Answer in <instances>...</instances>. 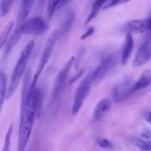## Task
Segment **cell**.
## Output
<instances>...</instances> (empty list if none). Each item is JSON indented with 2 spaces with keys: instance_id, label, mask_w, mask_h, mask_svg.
I'll list each match as a JSON object with an SVG mask.
<instances>
[{
  "instance_id": "6da1fadb",
  "label": "cell",
  "mask_w": 151,
  "mask_h": 151,
  "mask_svg": "<svg viewBox=\"0 0 151 151\" xmlns=\"http://www.w3.org/2000/svg\"><path fill=\"white\" fill-rule=\"evenodd\" d=\"M37 84L30 82V72L28 71L23 83L21 95L20 121L19 128V151H24L28 144L35 116L36 115V95Z\"/></svg>"
},
{
  "instance_id": "7a4b0ae2",
  "label": "cell",
  "mask_w": 151,
  "mask_h": 151,
  "mask_svg": "<svg viewBox=\"0 0 151 151\" xmlns=\"http://www.w3.org/2000/svg\"><path fill=\"white\" fill-rule=\"evenodd\" d=\"M34 47H35V42H34L33 40H31L26 44V46L22 50L19 60L17 61V63H16L13 74H12L10 85H9L8 89H7L6 99H9L11 96H13L15 91L17 89L18 86L19 85V82L22 79V75L26 71L28 61H29L31 54L33 51Z\"/></svg>"
},
{
  "instance_id": "3957f363",
  "label": "cell",
  "mask_w": 151,
  "mask_h": 151,
  "mask_svg": "<svg viewBox=\"0 0 151 151\" xmlns=\"http://www.w3.org/2000/svg\"><path fill=\"white\" fill-rule=\"evenodd\" d=\"M60 29H55L54 31L51 32L50 36L47 39L44 50H43L42 55H41V58H40L38 67H37L36 72H35V75H34L33 78L32 80V83L37 84V81H38L40 75H41L43 70L45 68V66L47 64L50 57H51V55L52 53V51L54 50V47L55 46V44L57 42V40L58 38L59 35H60Z\"/></svg>"
},
{
  "instance_id": "277c9868",
  "label": "cell",
  "mask_w": 151,
  "mask_h": 151,
  "mask_svg": "<svg viewBox=\"0 0 151 151\" xmlns=\"http://www.w3.org/2000/svg\"><path fill=\"white\" fill-rule=\"evenodd\" d=\"M94 80L92 77V72L88 74L81 81L78 86L76 91H75V97H74L73 104L72 108V114L73 116L76 115L82 108L83 102L86 98L87 95L91 90V86L94 83Z\"/></svg>"
},
{
  "instance_id": "5b68a950",
  "label": "cell",
  "mask_w": 151,
  "mask_h": 151,
  "mask_svg": "<svg viewBox=\"0 0 151 151\" xmlns=\"http://www.w3.org/2000/svg\"><path fill=\"white\" fill-rule=\"evenodd\" d=\"M23 34L38 35L44 33L48 29L47 22L40 16L32 17L20 24Z\"/></svg>"
},
{
  "instance_id": "8992f818",
  "label": "cell",
  "mask_w": 151,
  "mask_h": 151,
  "mask_svg": "<svg viewBox=\"0 0 151 151\" xmlns=\"http://www.w3.org/2000/svg\"><path fill=\"white\" fill-rule=\"evenodd\" d=\"M75 60V58L74 56L71 57L69 59V60L66 62V64L63 66V67L60 69L58 74L57 78H56L55 80V83L54 89H53L52 92L53 99H55L58 97L59 93L64 88L65 84L67 82L68 77H69L71 69H72V66H73Z\"/></svg>"
},
{
  "instance_id": "52a82bcc",
  "label": "cell",
  "mask_w": 151,
  "mask_h": 151,
  "mask_svg": "<svg viewBox=\"0 0 151 151\" xmlns=\"http://www.w3.org/2000/svg\"><path fill=\"white\" fill-rule=\"evenodd\" d=\"M117 58V56L115 54L110 55L105 58L97 66V67L92 72L94 82H100V81H102L107 72L116 65Z\"/></svg>"
},
{
  "instance_id": "ba28073f",
  "label": "cell",
  "mask_w": 151,
  "mask_h": 151,
  "mask_svg": "<svg viewBox=\"0 0 151 151\" xmlns=\"http://www.w3.org/2000/svg\"><path fill=\"white\" fill-rule=\"evenodd\" d=\"M151 58V41H145L142 45L139 48L135 58L132 62L134 68H139L144 66Z\"/></svg>"
},
{
  "instance_id": "9c48e42d",
  "label": "cell",
  "mask_w": 151,
  "mask_h": 151,
  "mask_svg": "<svg viewBox=\"0 0 151 151\" xmlns=\"http://www.w3.org/2000/svg\"><path fill=\"white\" fill-rule=\"evenodd\" d=\"M127 32L131 33H144L148 32L151 35V14L150 17L145 19H136L128 22L125 25Z\"/></svg>"
},
{
  "instance_id": "30bf717a",
  "label": "cell",
  "mask_w": 151,
  "mask_h": 151,
  "mask_svg": "<svg viewBox=\"0 0 151 151\" xmlns=\"http://www.w3.org/2000/svg\"><path fill=\"white\" fill-rule=\"evenodd\" d=\"M112 106V103L109 99L104 98L100 100L96 104L92 114V119L94 122L100 121L109 111Z\"/></svg>"
},
{
  "instance_id": "8fae6325",
  "label": "cell",
  "mask_w": 151,
  "mask_h": 151,
  "mask_svg": "<svg viewBox=\"0 0 151 151\" xmlns=\"http://www.w3.org/2000/svg\"><path fill=\"white\" fill-rule=\"evenodd\" d=\"M134 84L130 81L122 83L117 87L114 88L113 91V99L116 102H120L125 100L128 96L131 94V89Z\"/></svg>"
},
{
  "instance_id": "7c38bea8",
  "label": "cell",
  "mask_w": 151,
  "mask_h": 151,
  "mask_svg": "<svg viewBox=\"0 0 151 151\" xmlns=\"http://www.w3.org/2000/svg\"><path fill=\"white\" fill-rule=\"evenodd\" d=\"M134 40L132 33L130 32H127L125 43H124L123 48H122V55H121V64L123 66L128 63L130 56L134 50Z\"/></svg>"
},
{
  "instance_id": "4fadbf2b",
  "label": "cell",
  "mask_w": 151,
  "mask_h": 151,
  "mask_svg": "<svg viewBox=\"0 0 151 151\" xmlns=\"http://www.w3.org/2000/svg\"><path fill=\"white\" fill-rule=\"evenodd\" d=\"M22 34H23V32H22V29H21L20 25H19V26L16 28V30L14 31V32L12 34L11 36L9 38L7 42L6 43L4 51V56H7L10 54V52L13 50V49L14 48L15 46H16V44H17V43L19 41Z\"/></svg>"
},
{
  "instance_id": "5bb4252c",
  "label": "cell",
  "mask_w": 151,
  "mask_h": 151,
  "mask_svg": "<svg viewBox=\"0 0 151 151\" xmlns=\"http://www.w3.org/2000/svg\"><path fill=\"white\" fill-rule=\"evenodd\" d=\"M151 83V72L150 70H146L143 72L139 77L137 82L133 85L131 89V94L139 90L143 89L148 86Z\"/></svg>"
},
{
  "instance_id": "9a60e30c",
  "label": "cell",
  "mask_w": 151,
  "mask_h": 151,
  "mask_svg": "<svg viewBox=\"0 0 151 151\" xmlns=\"http://www.w3.org/2000/svg\"><path fill=\"white\" fill-rule=\"evenodd\" d=\"M109 0H96L94 3H93L92 6H91V12H90L89 15L87 17L86 20L85 22V24H89L96 16H97V14L100 12L101 7L106 4L107 1H109Z\"/></svg>"
},
{
  "instance_id": "2e32d148",
  "label": "cell",
  "mask_w": 151,
  "mask_h": 151,
  "mask_svg": "<svg viewBox=\"0 0 151 151\" xmlns=\"http://www.w3.org/2000/svg\"><path fill=\"white\" fill-rule=\"evenodd\" d=\"M14 24V21L10 20L7 24V25L4 27V29L1 30V33H0V47L1 48H3L6 44V43L7 42V41H8V38L10 36V34L11 32L12 29H13Z\"/></svg>"
},
{
  "instance_id": "e0dca14e",
  "label": "cell",
  "mask_w": 151,
  "mask_h": 151,
  "mask_svg": "<svg viewBox=\"0 0 151 151\" xmlns=\"http://www.w3.org/2000/svg\"><path fill=\"white\" fill-rule=\"evenodd\" d=\"M7 75L1 71L0 74V106L2 109L4 100H6L7 96Z\"/></svg>"
},
{
  "instance_id": "ac0fdd59",
  "label": "cell",
  "mask_w": 151,
  "mask_h": 151,
  "mask_svg": "<svg viewBox=\"0 0 151 151\" xmlns=\"http://www.w3.org/2000/svg\"><path fill=\"white\" fill-rule=\"evenodd\" d=\"M35 0H22V7H21L20 19L22 22L24 21L27 18L33 6Z\"/></svg>"
},
{
  "instance_id": "d6986e66",
  "label": "cell",
  "mask_w": 151,
  "mask_h": 151,
  "mask_svg": "<svg viewBox=\"0 0 151 151\" xmlns=\"http://www.w3.org/2000/svg\"><path fill=\"white\" fill-rule=\"evenodd\" d=\"M60 0H49L47 7V21H50L52 19L56 10L58 9Z\"/></svg>"
},
{
  "instance_id": "ffe728a7",
  "label": "cell",
  "mask_w": 151,
  "mask_h": 151,
  "mask_svg": "<svg viewBox=\"0 0 151 151\" xmlns=\"http://www.w3.org/2000/svg\"><path fill=\"white\" fill-rule=\"evenodd\" d=\"M14 1L15 0H1V4H0L1 17L3 18L8 14L11 10Z\"/></svg>"
},
{
  "instance_id": "44dd1931",
  "label": "cell",
  "mask_w": 151,
  "mask_h": 151,
  "mask_svg": "<svg viewBox=\"0 0 151 151\" xmlns=\"http://www.w3.org/2000/svg\"><path fill=\"white\" fill-rule=\"evenodd\" d=\"M13 132V124L11 122V124L9 126L8 130L5 134L4 137V143L3 146L2 151H10V143H11V138Z\"/></svg>"
},
{
  "instance_id": "7402d4cb",
  "label": "cell",
  "mask_w": 151,
  "mask_h": 151,
  "mask_svg": "<svg viewBox=\"0 0 151 151\" xmlns=\"http://www.w3.org/2000/svg\"><path fill=\"white\" fill-rule=\"evenodd\" d=\"M130 142L135 147L141 149L143 150H148V146H147V142L143 141L137 138H131L130 139Z\"/></svg>"
},
{
  "instance_id": "603a6c76",
  "label": "cell",
  "mask_w": 151,
  "mask_h": 151,
  "mask_svg": "<svg viewBox=\"0 0 151 151\" xmlns=\"http://www.w3.org/2000/svg\"><path fill=\"white\" fill-rule=\"evenodd\" d=\"M74 18H75V16H74L73 13H69V16H68L67 19H66V22H65V24H63V29H62L61 30H60V32H61V31H63V32H66V30L69 29V28H70V27L72 26V22H73V21H74Z\"/></svg>"
},
{
  "instance_id": "cb8c5ba5",
  "label": "cell",
  "mask_w": 151,
  "mask_h": 151,
  "mask_svg": "<svg viewBox=\"0 0 151 151\" xmlns=\"http://www.w3.org/2000/svg\"><path fill=\"white\" fill-rule=\"evenodd\" d=\"M97 144L102 148H111V143L106 139H100L97 141Z\"/></svg>"
},
{
  "instance_id": "d4e9b609",
  "label": "cell",
  "mask_w": 151,
  "mask_h": 151,
  "mask_svg": "<svg viewBox=\"0 0 151 151\" xmlns=\"http://www.w3.org/2000/svg\"><path fill=\"white\" fill-rule=\"evenodd\" d=\"M94 27L88 28V29L86 30V32H84V33L81 35L80 38H81V40L86 39L87 38H88V37H90L91 35H92L93 33H94Z\"/></svg>"
},
{
  "instance_id": "484cf974",
  "label": "cell",
  "mask_w": 151,
  "mask_h": 151,
  "mask_svg": "<svg viewBox=\"0 0 151 151\" xmlns=\"http://www.w3.org/2000/svg\"><path fill=\"white\" fill-rule=\"evenodd\" d=\"M122 0H111L110 2H109V4H108L107 5L105 6L104 9H107V8H109V7H114V6L117 5L118 4L122 3Z\"/></svg>"
},
{
  "instance_id": "4316f807",
  "label": "cell",
  "mask_w": 151,
  "mask_h": 151,
  "mask_svg": "<svg viewBox=\"0 0 151 151\" xmlns=\"http://www.w3.org/2000/svg\"><path fill=\"white\" fill-rule=\"evenodd\" d=\"M141 135L143 138L146 139H150L151 138V131L148 129H144L141 133Z\"/></svg>"
},
{
  "instance_id": "83f0119b",
  "label": "cell",
  "mask_w": 151,
  "mask_h": 151,
  "mask_svg": "<svg viewBox=\"0 0 151 151\" xmlns=\"http://www.w3.org/2000/svg\"><path fill=\"white\" fill-rule=\"evenodd\" d=\"M144 118L147 122L151 124V111H145L144 113Z\"/></svg>"
},
{
  "instance_id": "f1b7e54d",
  "label": "cell",
  "mask_w": 151,
  "mask_h": 151,
  "mask_svg": "<svg viewBox=\"0 0 151 151\" xmlns=\"http://www.w3.org/2000/svg\"><path fill=\"white\" fill-rule=\"evenodd\" d=\"M147 146H148V150H151V141H147Z\"/></svg>"
},
{
  "instance_id": "f546056e",
  "label": "cell",
  "mask_w": 151,
  "mask_h": 151,
  "mask_svg": "<svg viewBox=\"0 0 151 151\" xmlns=\"http://www.w3.org/2000/svg\"><path fill=\"white\" fill-rule=\"evenodd\" d=\"M131 1V0H122V4H123V3H127V2H128V1Z\"/></svg>"
}]
</instances>
